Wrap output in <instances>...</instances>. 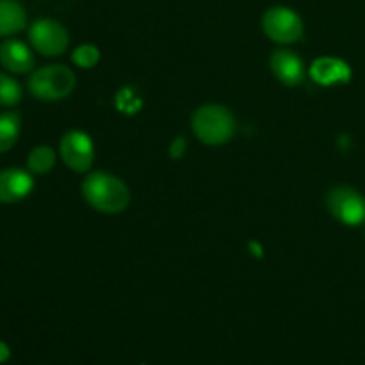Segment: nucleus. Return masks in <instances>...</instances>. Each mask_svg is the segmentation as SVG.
Masks as SVG:
<instances>
[{"label":"nucleus","mask_w":365,"mask_h":365,"mask_svg":"<svg viewBox=\"0 0 365 365\" xmlns=\"http://www.w3.org/2000/svg\"><path fill=\"white\" fill-rule=\"evenodd\" d=\"M59 152L64 164L75 173H86L95 163V145L86 132H66L61 139Z\"/></svg>","instance_id":"0eeeda50"},{"label":"nucleus","mask_w":365,"mask_h":365,"mask_svg":"<svg viewBox=\"0 0 365 365\" xmlns=\"http://www.w3.org/2000/svg\"><path fill=\"white\" fill-rule=\"evenodd\" d=\"M271 71L274 77L285 86H298L305 77L303 61L291 50H277L269 61Z\"/></svg>","instance_id":"9d476101"},{"label":"nucleus","mask_w":365,"mask_h":365,"mask_svg":"<svg viewBox=\"0 0 365 365\" xmlns=\"http://www.w3.org/2000/svg\"><path fill=\"white\" fill-rule=\"evenodd\" d=\"M21 132V120L13 110H4L0 113V153H6L7 150L16 145Z\"/></svg>","instance_id":"ddd939ff"},{"label":"nucleus","mask_w":365,"mask_h":365,"mask_svg":"<svg viewBox=\"0 0 365 365\" xmlns=\"http://www.w3.org/2000/svg\"><path fill=\"white\" fill-rule=\"evenodd\" d=\"M262 29L266 36L282 45H291L302 39L303 21L296 11L291 7L277 6L271 7L262 16Z\"/></svg>","instance_id":"39448f33"},{"label":"nucleus","mask_w":365,"mask_h":365,"mask_svg":"<svg viewBox=\"0 0 365 365\" xmlns=\"http://www.w3.org/2000/svg\"><path fill=\"white\" fill-rule=\"evenodd\" d=\"M71 61L77 66L89 70V68H95L100 61V50L95 45H81L71 53Z\"/></svg>","instance_id":"dca6fc26"},{"label":"nucleus","mask_w":365,"mask_h":365,"mask_svg":"<svg viewBox=\"0 0 365 365\" xmlns=\"http://www.w3.org/2000/svg\"><path fill=\"white\" fill-rule=\"evenodd\" d=\"M24 98L20 82L0 71V107H14Z\"/></svg>","instance_id":"2eb2a0df"},{"label":"nucleus","mask_w":365,"mask_h":365,"mask_svg":"<svg viewBox=\"0 0 365 365\" xmlns=\"http://www.w3.org/2000/svg\"><path fill=\"white\" fill-rule=\"evenodd\" d=\"M0 64L11 73H29L34 68V53L20 39L0 43Z\"/></svg>","instance_id":"1a4fd4ad"},{"label":"nucleus","mask_w":365,"mask_h":365,"mask_svg":"<svg viewBox=\"0 0 365 365\" xmlns=\"http://www.w3.org/2000/svg\"><path fill=\"white\" fill-rule=\"evenodd\" d=\"M53 166H56V152H53V148L41 145L31 150L27 157V168L31 173L45 175L52 171Z\"/></svg>","instance_id":"4468645a"},{"label":"nucleus","mask_w":365,"mask_h":365,"mask_svg":"<svg viewBox=\"0 0 365 365\" xmlns=\"http://www.w3.org/2000/svg\"><path fill=\"white\" fill-rule=\"evenodd\" d=\"M77 78L75 73L64 64H48L29 77L27 88L34 98L43 102H57L64 100L73 93Z\"/></svg>","instance_id":"7ed1b4c3"},{"label":"nucleus","mask_w":365,"mask_h":365,"mask_svg":"<svg viewBox=\"0 0 365 365\" xmlns=\"http://www.w3.org/2000/svg\"><path fill=\"white\" fill-rule=\"evenodd\" d=\"M310 77L319 86L346 84L351 78V68L335 57H319L310 68Z\"/></svg>","instance_id":"9b49d317"},{"label":"nucleus","mask_w":365,"mask_h":365,"mask_svg":"<svg viewBox=\"0 0 365 365\" xmlns=\"http://www.w3.org/2000/svg\"><path fill=\"white\" fill-rule=\"evenodd\" d=\"M191 127L196 138L209 146H220L230 141L235 134V118L227 107L209 103L195 110Z\"/></svg>","instance_id":"f03ea898"},{"label":"nucleus","mask_w":365,"mask_h":365,"mask_svg":"<svg viewBox=\"0 0 365 365\" xmlns=\"http://www.w3.org/2000/svg\"><path fill=\"white\" fill-rule=\"evenodd\" d=\"M9 356H11L9 346H7L6 342L0 341V364L6 362V360H9Z\"/></svg>","instance_id":"a211bd4d"},{"label":"nucleus","mask_w":365,"mask_h":365,"mask_svg":"<svg viewBox=\"0 0 365 365\" xmlns=\"http://www.w3.org/2000/svg\"><path fill=\"white\" fill-rule=\"evenodd\" d=\"M27 13L18 0H0V38L24 31Z\"/></svg>","instance_id":"f8f14e48"},{"label":"nucleus","mask_w":365,"mask_h":365,"mask_svg":"<svg viewBox=\"0 0 365 365\" xmlns=\"http://www.w3.org/2000/svg\"><path fill=\"white\" fill-rule=\"evenodd\" d=\"M82 196L95 210L103 214H120L130 203V191L121 178L103 171L88 175L82 182Z\"/></svg>","instance_id":"f257e3e1"},{"label":"nucleus","mask_w":365,"mask_h":365,"mask_svg":"<svg viewBox=\"0 0 365 365\" xmlns=\"http://www.w3.org/2000/svg\"><path fill=\"white\" fill-rule=\"evenodd\" d=\"M34 189V178L21 168L0 171V203H16L27 198Z\"/></svg>","instance_id":"6e6552de"},{"label":"nucleus","mask_w":365,"mask_h":365,"mask_svg":"<svg viewBox=\"0 0 365 365\" xmlns=\"http://www.w3.org/2000/svg\"><path fill=\"white\" fill-rule=\"evenodd\" d=\"M29 41L32 48L41 56L57 57L66 52L70 45V36L59 21L41 18L29 27Z\"/></svg>","instance_id":"423d86ee"},{"label":"nucleus","mask_w":365,"mask_h":365,"mask_svg":"<svg viewBox=\"0 0 365 365\" xmlns=\"http://www.w3.org/2000/svg\"><path fill=\"white\" fill-rule=\"evenodd\" d=\"M184 152H185V141L182 138H177L173 143H171V146H170L171 157L178 159V157H182V153H184Z\"/></svg>","instance_id":"f3484780"},{"label":"nucleus","mask_w":365,"mask_h":365,"mask_svg":"<svg viewBox=\"0 0 365 365\" xmlns=\"http://www.w3.org/2000/svg\"><path fill=\"white\" fill-rule=\"evenodd\" d=\"M327 207L342 225L359 227L365 223V198L362 192L348 185H337L327 195Z\"/></svg>","instance_id":"20e7f679"}]
</instances>
